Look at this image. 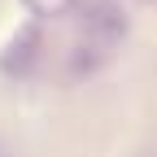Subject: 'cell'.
<instances>
[{"mask_svg":"<svg viewBox=\"0 0 157 157\" xmlns=\"http://www.w3.org/2000/svg\"><path fill=\"white\" fill-rule=\"evenodd\" d=\"M39 52H44V31H39V22L17 26V31L5 39V48H0V74H5V78L31 74V66L39 61Z\"/></svg>","mask_w":157,"mask_h":157,"instance_id":"cell-2","label":"cell"},{"mask_svg":"<svg viewBox=\"0 0 157 157\" xmlns=\"http://www.w3.org/2000/svg\"><path fill=\"white\" fill-rule=\"evenodd\" d=\"M122 35H127V9L118 0H96L83 17V35L74 39L70 74H92L101 61H109V52L118 48Z\"/></svg>","mask_w":157,"mask_h":157,"instance_id":"cell-1","label":"cell"},{"mask_svg":"<svg viewBox=\"0 0 157 157\" xmlns=\"http://www.w3.org/2000/svg\"><path fill=\"white\" fill-rule=\"evenodd\" d=\"M22 5H26L35 17H66V13H74L78 0H22Z\"/></svg>","mask_w":157,"mask_h":157,"instance_id":"cell-3","label":"cell"}]
</instances>
